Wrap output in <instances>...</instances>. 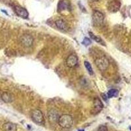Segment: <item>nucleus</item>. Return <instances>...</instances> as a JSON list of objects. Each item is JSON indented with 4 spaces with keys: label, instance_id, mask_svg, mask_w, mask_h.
<instances>
[{
    "label": "nucleus",
    "instance_id": "obj_18",
    "mask_svg": "<svg viewBox=\"0 0 131 131\" xmlns=\"http://www.w3.org/2000/svg\"><path fill=\"white\" fill-rule=\"evenodd\" d=\"M82 44L85 45V46H89V45L91 44V39L89 38H87V37H85L83 41H82Z\"/></svg>",
    "mask_w": 131,
    "mask_h": 131
},
{
    "label": "nucleus",
    "instance_id": "obj_11",
    "mask_svg": "<svg viewBox=\"0 0 131 131\" xmlns=\"http://www.w3.org/2000/svg\"><path fill=\"white\" fill-rule=\"evenodd\" d=\"M104 105H103L102 102L101 100L98 98H96L94 100V110L93 112L95 113H98V112L102 110Z\"/></svg>",
    "mask_w": 131,
    "mask_h": 131
},
{
    "label": "nucleus",
    "instance_id": "obj_12",
    "mask_svg": "<svg viewBox=\"0 0 131 131\" xmlns=\"http://www.w3.org/2000/svg\"><path fill=\"white\" fill-rule=\"evenodd\" d=\"M55 24L57 27L61 30L62 31H66L68 30V25L65 21H64L62 19L57 20L55 22Z\"/></svg>",
    "mask_w": 131,
    "mask_h": 131
},
{
    "label": "nucleus",
    "instance_id": "obj_9",
    "mask_svg": "<svg viewBox=\"0 0 131 131\" xmlns=\"http://www.w3.org/2000/svg\"><path fill=\"white\" fill-rule=\"evenodd\" d=\"M14 10H15V13L18 16H20L23 18H27L28 17V12L24 8L18 5H16L14 7Z\"/></svg>",
    "mask_w": 131,
    "mask_h": 131
},
{
    "label": "nucleus",
    "instance_id": "obj_13",
    "mask_svg": "<svg viewBox=\"0 0 131 131\" xmlns=\"http://www.w3.org/2000/svg\"><path fill=\"white\" fill-rule=\"evenodd\" d=\"M3 128L5 131H16V126L11 122H7L3 124Z\"/></svg>",
    "mask_w": 131,
    "mask_h": 131
},
{
    "label": "nucleus",
    "instance_id": "obj_2",
    "mask_svg": "<svg viewBox=\"0 0 131 131\" xmlns=\"http://www.w3.org/2000/svg\"><path fill=\"white\" fill-rule=\"evenodd\" d=\"M104 20V15L100 11L94 10L92 14V23L95 26H100L103 24Z\"/></svg>",
    "mask_w": 131,
    "mask_h": 131
},
{
    "label": "nucleus",
    "instance_id": "obj_17",
    "mask_svg": "<svg viewBox=\"0 0 131 131\" xmlns=\"http://www.w3.org/2000/svg\"><path fill=\"white\" fill-rule=\"evenodd\" d=\"M118 94V91L116 89H111L107 92V97L112 98V97L117 96Z\"/></svg>",
    "mask_w": 131,
    "mask_h": 131
},
{
    "label": "nucleus",
    "instance_id": "obj_7",
    "mask_svg": "<svg viewBox=\"0 0 131 131\" xmlns=\"http://www.w3.org/2000/svg\"><path fill=\"white\" fill-rule=\"evenodd\" d=\"M59 115L58 113L57 112V111H56L55 110L52 109L51 110H49L48 112L47 113V118L48 120L50 123H56L58 121V119H59Z\"/></svg>",
    "mask_w": 131,
    "mask_h": 131
},
{
    "label": "nucleus",
    "instance_id": "obj_15",
    "mask_svg": "<svg viewBox=\"0 0 131 131\" xmlns=\"http://www.w3.org/2000/svg\"><path fill=\"white\" fill-rule=\"evenodd\" d=\"M89 36L90 37H91V39H92V40H94V41L97 42V43H100V44H102V45H105L104 43V41H103L102 39L100 38V37H98V36H96L94 34H93L92 32H89Z\"/></svg>",
    "mask_w": 131,
    "mask_h": 131
},
{
    "label": "nucleus",
    "instance_id": "obj_6",
    "mask_svg": "<svg viewBox=\"0 0 131 131\" xmlns=\"http://www.w3.org/2000/svg\"><path fill=\"white\" fill-rule=\"evenodd\" d=\"M121 2L119 0H112L107 5V10L111 13H116L121 8Z\"/></svg>",
    "mask_w": 131,
    "mask_h": 131
},
{
    "label": "nucleus",
    "instance_id": "obj_16",
    "mask_svg": "<svg viewBox=\"0 0 131 131\" xmlns=\"http://www.w3.org/2000/svg\"><path fill=\"white\" fill-rule=\"evenodd\" d=\"M84 65H85V68L86 69V70H87L88 73H89V75H94V72H93L92 68V66H91V64L89 63V62L85 61L84 62Z\"/></svg>",
    "mask_w": 131,
    "mask_h": 131
},
{
    "label": "nucleus",
    "instance_id": "obj_19",
    "mask_svg": "<svg viewBox=\"0 0 131 131\" xmlns=\"http://www.w3.org/2000/svg\"><path fill=\"white\" fill-rule=\"evenodd\" d=\"M97 131H108L107 130V128L106 126H100L98 129L97 130Z\"/></svg>",
    "mask_w": 131,
    "mask_h": 131
},
{
    "label": "nucleus",
    "instance_id": "obj_5",
    "mask_svg": "<svg viewBox=\"0 0 131 131\" xmlns=\"http://www.w3.org/2000/svg\"><path fill=\"white\" fill-rule=\"evenodd\" d=\"M20 43L25 47H30L33 45L34 38L29 34H23L20 37Z\"/></svg>",
    "mask_w": 131,
    "mask_h": 131
},
{
    "label": "nucleus",
    "instance_id": "obj_21",
    "mask_svg": "<svg viewBox=\"0 0 131 131\" xmlns=\"http://www.w3.org/2000/svg\"><path fill=\"white\" fill-rule=\"evenodd\" d=\"M78 131H85V130H79Z\"/></svg>",
    "mask_w": 131,
    "mask_h": 131
},
{
    "label": "nucleus",
    "instance_id": "obj_14",
    "mask_svg": "<svg viewBox=\"0 0 131 131\" xmlns=\"http://www.w3.org/2000/svg\"><path fill=\"white\" fill-rule=\"evenodd\" d=\"M2 99L4 102L10 103L13 101V96L9 92H4L2 94Z\"/></svg>",
    "mask_w": 131,
    "mask_h": 131
},
{
    "label": "nucleus",
    "instance_id": "obj_10",
    "mask_svg": "<svg viewBox=\"0 0 131 131\" xmlns=\"http://www.w3.org/2000/svg\"><path fill=\"white\" fill-rule=\"evenodd\" d=\"M78 58L75 54H71L66 60V64L69 68H73L78 64Z\"/></svg>",
    "mask_w": 131,
    "mask_h": 131
},
{
    "label": "nucleus",
    "instance_id": "obj_4",
    "mask_svg": "<svg viewBox=\"0 0 131 131\" xmlns=\"http://www.w3.org/2000/svg\"><path fill=\"white\" fill-rule=\"evenodd\" d=\"M31 117L32 120L37 124H41L43 122L44 118L41 111L39 110H35L31 112Z\"/></svg>",
    "mask_w": 131,
    "mask_h": 131
},
{
    "label": "nucleus",
    "instance_id": "obj_20",
    "mask_svg": "<svg viewBox=\"0 0 131 131\" xmlns=\"http://www.w3.org/2000/svg\"><path fill=\"white\" fill-rule=\"evenodd\" d=\"M91 1H92V2H98V0H91Z\"/></svg>",
    "mask_w": 131,
    "mask_h": 131
},
{
    "label": "nucleus",
    "instance_id": "obj_1",
    "mask_svg": "<svg viewBox=\"0 0 131 131\" xmlns=\"http://www.w3.org/2000/svg\"><path fill=\"white\" fill-rule=\"evenodd\" d=\"M58 123L62 128H69L73 125V118L70 115L63 114L59 117Z\"/></svg>",
    "mask_w": 131,
    "mask_h": 131
},
{
    "label": "nucleus",
    "instance_id": "obj_3",
    "mask_svg": "<svg viewBox=\"0 0 131 131\" xmlns=\"http://www.w3.org/2000/svg\"><path fill=\"white\" fill-rule=\"evenodd\" d=\"M95 64L100 71H105L109 66L108 60L106 57H100L95 60Z\"/></svg>",
    "mask_w": 131,
    "mask_h": 131
},
{
    "label": "nucleus",
    "instance_id": "obj_8",
    "mask_svg": "<svg viewBox=\"0 0 131 131\" xmlns=\"http://www.w3.org/2000/svg\"><path fill=\"white\" fill-rule=\"evenodd\" d=\"M71 9L70 2L68 0H61L60 1L58 5V10L59 12H63V11H66L69 10L70 11Z\"/></svg>",
    "mask_w": 131,
    "mask_h": 131
}]
</instances>
